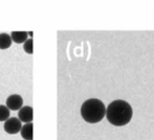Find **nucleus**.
Returning a JSON list of instances; mask_svg holds the SVG:
<instances>
[{"mask_svg":"<svg viewBox=\"0 0 154 140\" xmlns=\"http://www.w3.org/2000/svg\"><path fill=\"white\" fill-rule=\"evenodd\" d=\"M105 115L112 126L123 127L130 122L133 115V110L129 103L118 100L108 105Z\"/></svg>","mask_w":154,"mask_h":140,"instance_id":"f257e3e1","label":"nucleus"},{"mask_svg":"<svg viewBox=\"0 0 154 140\" xmlns=\"http://www.w3.org/2000/svg\"><path fill=\"white\" fill-rule=\"evenodd\" d=\"M81 116L88 124H97L106 114V107L102 100L97 98H89L81 106Z\"/></svg>","mask_w":154,"mask_h":140,"instance_id":"f03ea898","label":"nucleus"},{"mask_svg":"<svg viewBox=\"0 0 154 140\" xmlns=\"http://www.w3.org/2000/svg\"><path fill=\"white\" fill-rule=\"evenodd\" d=\"M21 127H22V122L18 119V117H10L4 121L3 124L4 131L10 135H15L19 133Z\"/></svg>","mask_w":154,"mask_h":140,"instance_id":"7ed1b4c3","label":"nucleus"},{"mask_svg":"<svg viewBox=\"0 0 154 140\" xmlns=\"http://www.w3.org/2000/svg\"><path fill=\"white\" fill-rule=\"evenodd\" d=\"M5 106L10 111H18L23 107V98L19 94H12L6 98Z\"/></svg>","mask_w":154,"mask_h":140,"instance_id":"20e7f679","label":"nucleus"},{"mask_svg":"<svg viewBox=\"0 0 154 140\" xmlns=\"http://www.w3.org/2000/svg\"><path fill=\"white\" fill-rule=\"evenodd\" d=\"M34 118V112H32V108L31 106H25L22 107L18 112V119L21 122L24 124H29V122L32 121Z\"/></svg>","mask_w":154,"mask_h":140,"instance_id":"39448f33","label":"nucleus"},{"mask_svg":"<svg viewBox=\"0 0 154 140\" xmlns=\"http://www.w3.org/2000/svg\"><path fill=\"white\" fill-rule=\"evenodd\" d=\"M10 36L13 42L17 43V44L24 43L25 41L29 39V34H27V31H12Z\"/></svg>","mask_w":154,"mask_h":140,"instance_id":"423d86ee","label":"nucleus"},{"mask_svg":"<svg viewBox=\"0 0 154 140\" xmlns=\"http://www.w3.org/2000/svg\"><path fill=\"white\" fill-rule=\"evenodd\" d=\"M20 134L24 140H32L34 137V133H32V124L29 122V124H25L24 126L21 127Z\"/></svg>","mask_w":154,"mask_h":140,"instance_id":"0eeeda50","label":"nucleus"},{"mask_svg":"<svg viewBox=\"0 0 154 140\" xmlns=\"http://www.w3.org/2000/svg\"><path fill=\"white\" fill-rule=\"evenodd\" d=\"M12 39L8 34H0V49H8L12 45Z\"/></svg>","mask_w":154,"mask_h":140,"instance_id":"6e6552de","label":"nucleus"},{"mask_svg":"<svg viewBox=\"0 0 154 140\" xmlns=\"http://www.w3.org/2000/svg\"><path fill=\"white\" fill-rule=\"evenodd\" d=\"M11 111L6 106H0V121H5L10 118Z\"/></svg>","mask_w":154,"mask_h":140,"instance_id":"1a4fd4ad","label":"nucleus"},{"mask_svg":"<svg viewBox=\"0 0 154 140\" xmlns=\"http://www.w3.org/2000/svg\"><path fill=\"white\" fill-rule=\"evenodd\" d=\"M23 50L29 55H32L34 52V48H32V39L29 38L24 43H23Z\"/></svg>","mask_w":154,"mask_h":140,"instance_id":"9d476101","label":"nucleus"}]
</instances>
